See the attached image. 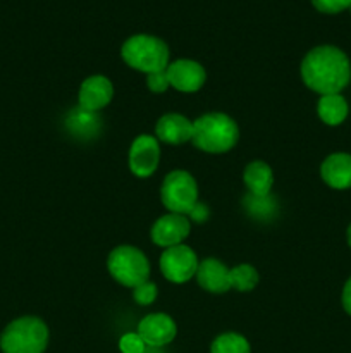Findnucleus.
Here are the masks:
<instances>
[{"mask_svg":"<svg viewBox=\"0 0 351 353\" xmlns=\"http://www.w3.org/2000/svg\"><path fill=\"white\" fill-rule=\"evenodd\" d=\"M114 86L105 76H89L79 88V109L96 112L112 100Z\"/></svg>","mask_w":351,"mask_h":353,"instance_id":"f8f14e48","label":"nucleus"},{"mask_svg":"<svg viewBox=\"0 0 351 353\" xmlns=\"http://www.w3.org/2000/svg\"><path fill=\"white\" fill-rule=\"evenodd\" d=\"M312 3L323 14H337L351 7V0H312Z\"/></svg>","mask_w":351,"mask_h":353,"instance_id":"4be33fe9","label":"nucleus"},{"mask_svg":"<svg viewBox=\"0 0 351 353\" xmlns=\"http://www.w3.org/2000/svg\"><path fill=\"white\" fill-rule=\"evenodd\" d=\"M244 185L251 192L253 196H268V192L274 183L270 165L262 161H253L246 165L243 172Z\"/></svg>","mask_w":351,"mask_h":353,"instance_id":"dca6fc26","label":"nucleus"},{"mask_svg":"<svg viewBox=\"0 0 351 353\" xmlns=\"http://www.w3.org/2000/svg\"><path fill=\"white\" fill-rule=\"evenodd\" d=\"M162 274L172 283H186L196 276L198 271V259L195 252L186 245L165 248L160 257Z\"/></svg>","mask_w":351,"mask_h":353,"instance_id":"0eeeda50","label":"nucleus"},{"mask_svg":"<svg viewBox=\"0 0 351 353\" xmlns=\"http://www.w3.org/2000/svg\"><path fill=\"white\" fill-rule=\"evenodd\" d=\"M189 230H191V224L188 217L182 214H167L155 221L151 228V240L158 247H176V245H181V241L188 236Z\"/></svg>","mask_w":351,"mask_h":353,"instance_id":"9b49d317","label":"nucleus"},{"mask_svg":"<svg viewBox=\"0 0 351 353\" xmlns=\"http://www.w3.org/2000/svg\"><path fill=\"white\" fill-rule=\"evenodd\" d=\"M48 343V330L38 317L12 321L0 336L3 353H43Z\"/></svg>","mask_w":351,"mask_h":353,"instance_id":"20e7f679","label":"nucleus"},{"mask_svg":"<svg viewBox=\"0 0 351 353\" xmlns=\"http://www.w3.org/2000/svg\"><path fill=\"white\" fill-rule=\"evenodd\" d=\"M240 130L229 116L210 112L193 123V145L209 154H224L237 143Z\"/></svg>","mask_w":351,"mask_h":353,"instance_id":"f03ea898","label":"nucleus"},{"mask_svg":"<svg viewBox=\"0 0 351 353\" xmlns=\"http://www.w3.org/2000/svg\"><path fill=\"white\" fill-rule=\"evenodd\" d=\"M343 307L348 314L351 316V278L348 279L346 285L343 288Z\"/></svg>","mask_w":351,"mask_h":353,"instance_id":"393cba45","label":"nucleus"},{"mask_svg":"<svg viewBox=\"0 0 351 353\" xmlns=\"http://www.w3.org/2000/svg\"><path fill=\"white\" fill-rule=\"evenodd\" d=\"M196 279L203 290L210 293H226L233 288V276L231 269H227L217 259H206L202 264H198Z\"/></svg>","mask_w":351,"mask_h":353,"instance_id":"ddd939ff","label":"nucleus"},{"mask_svg":"<svg viewBox=\"0 0 351 353\" xmlns=\"http://www.w3.org/2000/svg\"><path fill=\"white\" fill-rule=\"evenodd\" d=\"M160 161V145L157 138L150 134H140L133 141L129 150V169L138 178H148L153 174Z\"/></svg>","mask_w":351,"mask_h":353,"instance_id":"6e6552de","label":"nucleus"},{"mask_svg":"<svg viewBox=\"0 0 351 353\" xmlns=\"http://www.w3.org/2000/svg\"><path fill=\"white\" fill-rule=\"evenodd\" d=\"M210 353H250V343L241 334L226 333L213 340Z\"/></svg>","mask_w":351,"mask_h":353,"instance_id":"a211bd4d","label":"nucleus"},{"mask_svg":"<svg viewBox=\"0 0 351 353\" xmlns=\"http://www.w3.org/2000/svg\"><path fill=\"white\" fill-rule=\"evenodd\" d=\"M119 348L123 353H145L147 345L138 333H126L119 341Z\"/></svg>","mask_w":351,"mask_h":353,"instance_id":"aec40b11","label":"nucleus"},{"mask_svg":"<svg viewBox=\"0 0 351 353\" xmlns=\"http://www.w3.org/2000/svg\"><path fill=\"white\" fill-rule=\"evenodd\" d=\"M147 86L153 93H162L169 88V79L165 71L162 72H151V74H147Z\"/></svg>","mask_w":351,"mask_h":353,"instance_id":"5701e85b","label":"nucleus"},{"mask_svg":"<svg viewBox=\"0 0 351 353\" xmlns=\"http://www.w3.org/2000/svg\"><path fill=\"white\" fill-rule=\"evenodd\" d=\"M133 296L140 305H150V303L157 299V286L150 281L143 283V285L134 288Z\"/></svg>","mask_w":351,"mask_h":353,"instance_id":"412c9836","label":"nucleus"},{"mask_svg":"<svg viewBox=\"0 0 351 353\" xmlns=\"http://www.w3.org/2000/svg\"><path fill=\"white\" fill-rule=\"evenodd\" d=\"M322 179L336 190L351 188V155L332 154L322 162L320 168Z\"/></svg>","mask_w":351,"mask_h":353,"instance_id":"2eb2a0df","label":"nucleus"},{"mask_svg":"<svg viewBox=\"0 0 351 353\" xmlns=\"http://www.w3.org/2000/svg\"><path fill=\"white\" fill-rule=\"evenodd\" d=\"M155 133L164 143L181 145L193 138V123L181 114H165L158 119Z\"/></svg>","mask_w":351,"mask_h":353,"instance_id":"4468645a","label":"nucleus"},{"mask_svg":"<svg viewBox=\"0 0 351 353\" xmlns=\"http://www.w3.org/2000/svg\"><path fill=\"white\" fill-rule=\"evenodd\" d=\"M107 265L112 278L127 288H136L147 283L148 274H150V264L145 254L131 245H120L114 248L110 252Z\"/></svg>","mask_w":351,"mask_h":353,"instance_id":"39448f33","label":"nucleus"},{"mask_svg":"<svg viewBox=\"0 0 351 353\" xmlns=\"http://www.w3.org/2000/svg\"><path fill=\"white\" fill-rule=\"evenodd\" d=\"M188 219H193L195 223H203V221L209 219V207H206L205 203L198 202L193 207L191 212L188 214Z\"/></svg>","mask_w":351,"mask_h":353,"instance_id":"b1692460","label":"nucleus"},{"mask_svg":"<svg viewBox=\"0 0 351 353\" xmlns=\"http://www.w3.org/2000/svg\"><path fill=\"white\" fill-rule=\"evenodd\" d=\"M124 62L141 72H162L169 65V48L160 38L150 34H136L124 41L120 48Z\"/></svg>","mask_w":351,"mask_h":353,"instance_id":"7ed1b4c3","label":"nucleus"},{"mask_svg":"<svg viewBox=\"0 0 351 353\" xmlns=\"http://www.w3.org/2000/svg\"><path fill=\"white\" fill-rule=\"evenodd\" d=\"M348 245H350V248H351V224H350V228H348Z\"/></svg>","mask_w":351,"mask_h":353,"instance_id":"a878e982","label":"nucleus"},{"mask_svg":"<svg viewBox=\"0 0 351 353\" xmlns=\"http://www.w3.org/2000/svg\"><path fill=\"white\" fill-rule=\"evenodd\" d=\"M301 78L310 90L320 95L339 93L351 79L350 59L332 45L317 47L303 59Z\"/></svg>","mask_w":351,"mask_h":353,"instance_id":"f257e3e1","label":"nucleus"},{"mask_svg":"<svg viewBox=\"0 0 351 353\" xmlns=\"http://www.w3.org/2000/svg\"><path fill=\"white\" fill-rule=\"evenodd\" d=\"M176 333H178V327L167 314H150L138 324V334L145 341V345L151 348L171 343L176 338Z\"/></svg>","mask_w":351,"mask_h":353,"instance_id":"9d476101","label":"nucleus"},{"mask_svg":"<svg viewBox=\"0 0 351 353\" xmlns=\"http://www.w3.org/2000/svg\"><path fill=\"white\" fill-rule=\"evenodd\" d=\"M165 74H167L169 85L184 93L198 92L206 79L205 69L198 62L189 61V59H179L169 64Z\"/></svg>","mask_w":351,"mask_h":353,"instance_id":"1a4fd4ad","label":"nucleus"},{"mask_svg":"<svg viewBox=\"0 0 351 353\" xmlns=\"http://www.w3.org/2000/svg\"><path fill=\"white\" fill-rule=\"evenodd\" d=\"M160 199L172 214L188 216L198 203V186L195 178L186 171L169 172L162 183Z\"/></svg>","mask_w":351,"mask_h":353,"instance_id":"423d86ee","label":"nucleus"},{"mask_svg":"<svg viewBox=\"0 0 351 353\" xmlns=\"http://www.w3.org/2000/svg\"><path fill=\"white\" fill-rule=\"evenodd\" d=\"M317 110H319V116L323 123L329 124V126H337V124L346 119L348 102L339 93L322 95L319 100V105H317Z\"/></svg>","mask_w":351,"mask_h":353,"instance_id":"f3484780","label":"nucleus"},{"mask_svg":"<svg viewBox=\"0 0 351 353\" xmlns=\"http://www.w3.org/2000/svg\"><path fill=\"white\" fill-rule=\"evenodd\" d=\"M231 276H233V288H236L237 292H250L258 283V272L253 265H237L231 269Z\"/></svg>","mask_w":351,"mask_h":353,"instance_id":"6ab92c4d","label":"nucleus"}]
</instances>
